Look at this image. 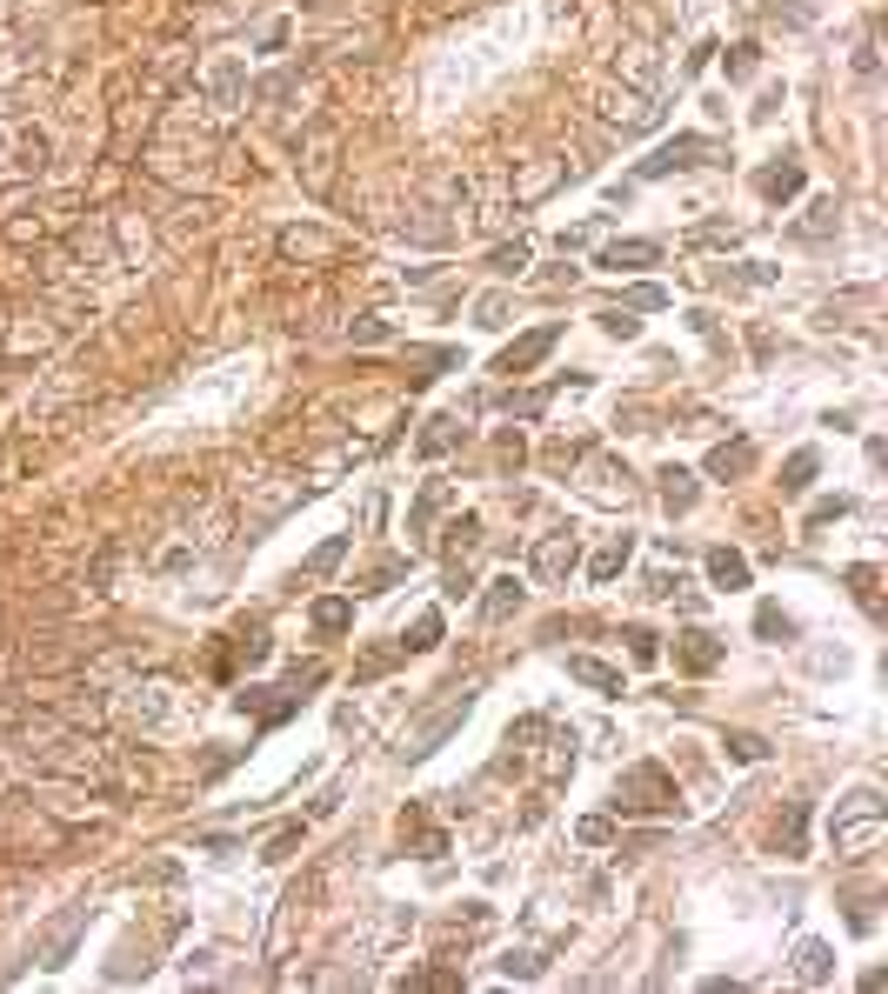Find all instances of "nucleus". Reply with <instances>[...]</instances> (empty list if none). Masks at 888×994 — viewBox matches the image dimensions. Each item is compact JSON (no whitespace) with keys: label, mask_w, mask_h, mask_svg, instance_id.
Wrapping results in <instances>:
<instances>
[{"label":"nucleus","mask_w":888,"mask_h":994,"mask_svg":"<svg viewBox=\"0 0 888 994\" xmlns=\"http://www.w3.org/2000/svg\"><path fill=\"white\" fill-rule=\"evenodd\" d=\"M608 807H615V814H668V821H682V814H688L662 761H634V768L615 781V801H608Z\"/></svg>","instance_id":"f257e3e1"},{"label":"nucleus","mask_w":888,"mask_h":994,"mask_svg":"<svg viewBox=\"0 0 888 994\" xmlns=\"http://www.w3.org/2000/svg\"><path fill=\"white\" fill-rule=\"evenodd\" d=\"M881 827H888V801H881L875 788H855V794L835 801L829 835H835L842 855H855V848H875V841H881Z\"/></svg>","instance_id":"f03ea898"},{"label":"nucleus","mask_w":888,"mask_h":994,"mask_svg":"<svg viewBox=\"0 0 888 994\" xmlns=\"http://www.w3.org/2000/svg\"><path fill=\"white\" fill-rule=\"evenodd\" d=\"M708 154H715V140L708 134H675L668 147H655L649 160H641V181H668V174H695V168H708Z\"/></svg>","instance_id":"7ed1b4c3"},{"label":"nucleus","mask_w":888,"mask_h":994,"mask_svg":"<svg viewBox=\"0 0 888 994\" xmlns=\"http://www.w3.org/2000/svg\"><path fill=\"white\" fill-rule=\"evenodd\" d=\"M528 567H535V581H548V588H561L569 574L582 567V541H575V528H548L541 541H535V554H528Z\"/></svg>","instance_id":"20e7f679"},{"label":"nucleus","mask_w":888,"mask_h":994,"mask_svg":"<svg viewBox=\"0 0 888 994\" xmlns=\"http://www.w3.org/2000/svg\"><path fill=\"white\" fill-rule=\"evenodd\" d=\"M554 341H561V320H541V327H528V335H515L502 354H495V374H535L548 354H554Z\"/></svg>","instance_id":"39448f33"},{"label":"nucleus","mask_w":888,"mask_h":994,"mask_svg":"<svg viewBox=\"0 0 888 994\" xmlns=\"http://www.w3.org/2000/svg\"><path fill=\"white\" fill-rule=\"evenodd\" d=\"M301 701H307L301 688H255V681L234 694V708H240V714H255V727H261V734H268V727H281V721H294V714H301Z\"/></svg>","instance_id":"423d86ee"},{"label":"nucleus","mask_w":888,"mask_h":994,"mask_svg":"<svg viewBox=\"0 0 888 994\" xmlns=\"http://www.w3.org/2000/svg\"><path fill=\"white\" fill-rule=\"evenodd\" d=\"M468 708H474V688H461V694H454V701H448V708H441V714H435L428 727H421V734H408V748H401V761H428V755L441 748V741H448V734H454V727L468 721Z\"/></svg>","instance_id":"0eeeda50"},{"label":"nucleus","mask_w":888,"mask_h":994,"mask_svg":"<svg viewBox=\"0 0 888 994\" xmlns=\"http://www.w3.org/2000/svg\"><path fill=\"white\" fill-rule=\"evenodd\" d=\"M721 660H729V641H721V634H708V628L675 634V668L682 675H715Z\"/></svg>","instance_id":"6e6552de"},{"label":"nucleus","mask_w":888,"mask_h":994,"mask_svg":"<svg viewBox=\"0 0 888 994\" xmlns=\"http://www.w3.org/2000/svg\"><path fill=\"white\" fill-rule=\"evenodd\" d=\"M801 188H809V168H801L795 154H782V160H768V168L755 174V194L762 201H795Z\"/></svg>","instance_id":"1a4fd4ad"},{"label":"nucleus","mask_w":888,"mask_h":994,"mask_svg":"<svg viewBox=\"0 0 888 994\" xmlns=\"http://www.w3.org/2000/svg\"><path fill=\"white\" fill-rule=\"evenodd\" d=\"M795 981H801V987H829V981H835V948L816 941V935L795 941Z\"/></svg>","instance_id":"9d476101"},{"label":"nucleus","mask_w":888,"mask_h":994,"mask_svg":"<svg viewBox=\"0 0 888 994\" xmlns=\"http://www.w3.org/2000/svg\"><path fill=\"white\" fill-rule=\"evenodd\" d=\"M602 114H608V121H615L621 134H641V127H655V108L641 101L634 88H621V94L608 88V94H602Z\"/></svg>","instance_id":"9b49d317"},{"label":"nucleus","mask_w":888,"mask_h":994,"mask_svg":"<svg viewBox=\"0 0 888 994\" xmlns=\"http://www.w3.org/2000/svg\"><path fill=\"white\" fill-rule=\"evenodd\" d=\"M521 601H528V581H521V574H495L488 595H481V621H508Z\"/></svg>","instance_id":"f8f14e48"},{"label":"nucleus","mask_w":888,"mask_h":994,"mask_svg":"<svg viewBox=\"0 0 888 994\" xmlns=\"http://www.w3.org/2000/svg\"><path fill=\"white\" fill-rule=\"evenodd\" d=\"M655 261H662V240H608L595 268L621 274V268H655Z\"/></svg>","instance_id":"ddd939ff"},{"label":"nucleus","mask_w":888,"mask_h":994,"mask_svg":"<svg viewBox=\"0 0 888 994\" xmlns=\"http://www.w3.org/2000/svg\"><path fill=\"white\" fill-rule=\"evenodd\" d=\"M307 628H314L321 641H335V634H348V628H355V601H348V595H321V601L307 608Z\"/></svg>","instance_id":"4468645a"},{"label":"nucleus","mask_w":888,"mask_h":994,"mask_svg":"<svg viewBox=\"0 0 888 994\" xmlns=\"http://www.w3.org/2000/svg\"><path fill=\"white\" fill-rule=\"evenodd\" d=\"M301 181H307V194H328V181H335V134H314V140H307Z\"/></svg>","instance_id":"2eb2a0df"},{"label":"nucleus","mask_w":888,"mask_h":994,"mask_svg":"<svg viewBox=\"0 0 888 994\" xmlns=\"http://www.w3.org/2000/svg\"><path fill=\"white\" fill-rule=\"evenodd\" d=\"M708 581H715L721 595L749 588V554H735V547H708Z\"/></svg>","instance_id":"dca6fc26"},{"label":"nucleus","mask_w":888,"mask_h":994,"mask_svg":"<svg viewBox=\"0 0 888 994\" xmlns=\"http://www.w3.org/2000/svg\"><path fill=\"white\" fill-rule=\"evenodd\" d=\"M655 481H662V508H668V515H688V508L701 501V487H695V474H688V467H675V461H668V467H662Z\"/></svg>","instance_id":"f3484780"},{"label":"nucleus","mask_w":888,"mask_h":994,"mask_svg":"<svg viewBox=\"0 0 888 994\" xmlns=\"http://www.w3.org/2000/svg\"><path fill=\"white\" fill-rule=\"evenodd\" d=\"M569 675L582 688H595V694H621V668H608V660H595V654H569Z\"/></svg>","instance_id":"a211bd4d"},{"label":"nucleus","mask_w":888,"mask_h":994,"mask_svg":"<svg viewBox=\"0 0 888 994\" xmlns=\"http://www.w3.org/2000/svg\"><path fill=\"white\" fill-rule=\"evenodd\" d=\"M628 554H634V534H608V541H602V554L588 561V581H595V588H602V581H615V574L628 567Z\"/></svg>","instance_id":"6ab92c4d"},{"label":"nucleus","mask_w":888,"mask_h":994,"mask_svg":"<svg viewBox=\"0 0 888 994\" xmlns=\"http://www.w3.org/2000/svg\"><path fill=\"white\" fill-rule=\"evenodd\" d=\"M816 467H822L816 448H795V454H788V467H782V494H788V501H801V494L816 487Z\"/></svg>","instance_id":"aec40b11"},{"label":"nucleus","mask_w":888,"mask_h":994,"mask_svg":"<svg viewBox=\"0 0 888 994\" xmlns=\"http://www.w3.org/2000/svg\"><path fill=\"white\" fill-rule=\"evenodd\" d=\"M240 80H248V67H240V54L214 60V74H207V94H214V108H234V101H240Z\"/></svg>","instance_id":"412c9836"},{"label":"nucleus","mask_w":888,"mask_h":994,"mask_svg":"<svg viewBox=\"0 0 888 994\" xmlns=\"http://www.w3.org/2000/svg\"><path fill=\"white\" fill-rule=\"evenodd\" d=\"M755 467V441H721L715 454H708V474L715 481H735V474H749Z\"/></svg>","instance_id":"4be33fe9"},{"label":"nucleus","mask_w":888,"mask_h":994,"mask_svg":"<svg viewBox=\"0 0 888 994\" xmlns=\"http://www.w3.org/2000/svg\"><path fill=\"white\" fill-rule=\"evenodd\" d=\"M80 928H88V907H74V915L54 928V941L41 948V968H67V955H74V941H80Z\"/></svg>","instance_id":"5701e85b"},{"label":"nucleus","mask_w":888,"mask_h":994,"mask_svg":"<svg viewBox=\"0 0 888 994\" xmlns=\"http://www.w3.org/2000/svg\"><path fill=\"white\" fill-rule=\"evenodd\" d=\"M401 835H415L421 861H441V855H448V835H441V827H428V814H421V807H408V814H401Z\"/></svg>","instance_id":"b1692460"},{"label":"nucleus","mask_w":888,"mask_h":994,"mask_svg":"<svg viewBox=\"0 0 888 994\" xmlns=\"http://www.w3.org/2000/svg\"><path fill=\"white\" fill-rule=\"evenodd\" d=\"M801 827H809V807H801V801H788V814L775 821V848H782L788 861H801V855H809V841H801Z\"/></svg>","instance_id":"393cba45"},{"label":"nucleus","mask_w":888,"mask_h":994,"mask_svg":"<svg viewBox=\"0 0 888 994\" xmlns=\"http://www.w3.org/2000/svg\"><path fill=\"white\" fill-rule=\"evenodd\" d=\"M335 234H321V227H288L281 234V255H294V261H307V255H335Z\"/></svg>","instance_id":"a878e982"},{"label":"nucleus","mask_w":888,"mask_h":994,"mask_svg":"<svg viewBox=\"0 0 888 994\" xmlns=\"http://www.w3.org/2000/svg\"><path fill=\"white\" fill-rule=\"evenodd\" d=\"M435 647H441V608H421L415 628L401 634V654H435Z\"/></svg>","instance_id":"bb28decb"},{"label":"nucleus","mask_w":888,"mask_h":994,"mask_svg":"<svg viewBox=\"0 0 888 994\" xmlns=\"http://www.w3.org/2000/svg\"><path fill=\"white\" fill-rule=\"evenodd\" d=\"M348 561V534H328V541H321L307 561H301V574H307V581H321V574H335Z\"/></svg>","instance_id":"cd10ccee"},{"label":"nucleus","mask_w":888,"mask_h":994,"mask_svg":"<svg viewBox=\"0 0 888 994\" xmlns=\"http://www.w3.org/2000/svg\"><path fill=\"white\" fill-rule=\"evenodd\" d=\"M441 501H448V487H441V481H428V487H421V501L408 508V534H415V541H428V521H435V508H441Z\"/></svg>","instance_id":"c85d7f7f"},{"label":"nucleus","mask_w":888,"mask_h":994,"mask_svg":"<svg viewBox=\"0 0 888 994\" xmlns=\"http://www.w3.org/2000/svg\"><path fill=\"white\" fill-rule=\"evenodd\" d=\"M401 574H408V561H394V554H387V561H374V567L361 574V581H355V595H387V588L401 581Z\"/></svg>","instance_id":"c756f323"},{"label":"nucleus","mask_w":888,"mask_h":994,"mask_svg":"<svg viewBox=\"0 0 888 994\" xmlns=\"http://www.w3.org/2000/svg\"><path fill=\"white\" fill-rule=\"evenodd\" d=\"M755 634H762V641H795V614H782L775 601H762V608H755Z\"/></svg>","instance_id":"7c9ffc66"},{"label":"nucleus","mask_w":888,"mask_h":994,"mask_svg":"<svg viewBox=\"0 0 888 994\" xmlns=\"http://www.w3.org/2000/svg\"><path fill=\"white\" fill-rule=\"evenodd\" d=\"M454 441H461V421H454V414H435L428 434H421V454H448Z\"/></svg>","instance_id":"2f4dec72"},{"label":"nucleus","mask_w":888,"mask_h":994,"mask_svg":"<svg viewBox=\"0 0 888 994\" xmlns=\"http://www.w3.org/2000/svg\"><path fill=\"white\" fill-rule=\"evenodd\" d=\"M595 494H602V501H615V494L628 501V467L621 461H595Z\"/></svg>","instance_id":"473e14b6"},{"label":"nucleus","mask_w":888,"mask_h":994,"mask_svg":"<svg viewBox=\"0 0 888 994\" xmlns=\"http://www.w3.org/2000/svg\"><path fill=\"white\" fill-rule=\"evenodd\" d=\"M541 968H548V961H541L535 948H508V955H502V974H508V981H535Z\"/></svg>","instance_id":"72a5a7b5"},{"label":"nucleus","mask_w":888,"mask_h":994,"mask_svg":"<svg viewBox=\"0 0 888 994\" xmlns=\"http://www.w3.org/2000/svg\"><path fill=\"white\" fill-rule=\"evenodd\" d=\"M394 660H408V654H401V647H374V654L361 660V668H355V681H381V675L394 668Z\"/></svg>","instance_id":"f704fd0d"},{"label":"nucleus","mask_w":888,"mask_h":994,"mask_svg":"<svg viewBox=\"0 0 888 994\" xmlns=\"http://www.w3.org/2000/svg\"><path fill=\"white\" fill-rule=\"evenodd\" d=\"M602 335H608V341H634V335H641V320H634L628 307H615V314H602Z\"/></svg>","instance_id":"c9c22d12"},{"label":"nucleus","mask_w":888,"mask_h":994,"mask_svg":"<svg viewBox=\"0 0 888 994\" xmlns=\"http://www.w3.org/2000/svg\"><path fill=\"white\" fill-rule=\"evenodd\" d=\"M621 301H628V314H649V307H668V294H662L655 281H641V287H628Z\"/></svg>","instance_id":"e433bc0d"},{"label":"nucleus","mask_w":888,"mask_h":994,"mask_svg":"<svg viewBox=\"0 0 888 994\" xmlns=\"http://www.w3.org/2000/svg\"><path fill=\"white\" fill-rule=\"evenodd\" d=\"M729 755L735 761H768V741L762 734H729Z\"/></svg>","instance_id":"4c0bfd02"},{"label":"nucleus","mask_w":888,"mask_h":994,"mask_svg":"<svg viewBox=\"0 0 888 994\" xmlns=\"http://www.w3.org/2000/svg\"><path fill=\"white\" fill-rule=\"evenodd\" d=\"M554 181H561V168H535V174H528V181L515 188V201H541V194H548Z\"/></svg>","instance_id":"58836bf2"},{"label":"nucleus","mask_w":888,"mask_h":994,"mask_svg":"<svg viewBox=\"0 0 888 994\" xmlns=\"http://www.w3.org/2000/svg\"><path fill=\"white\" fill-rule=\"evenodd\" d=\"M488 268H502V274H521V268H528V240H515V247H495V255H488Z\"/></svg>","instance_id":"ea45409f"},{"label":"nucleus","mask_w":888,"mask_h":994,"mask_svg":"<svg viewBox=\"0 0 888 994\" xmlns=\"http://www.w3.org/2000/svg\"><path fill=\"white\" fill-rule=\"evenodd\" d=\"M628 654H634V660H641V668H649V660H655V654H662V641H655V634H649V628H628Z\"/></svg>","instance_id":"a19ab883"},{"label":"nucleus","mask_w":888,"mask_h":994,"mask_svg":"<svg viewBox=\"0 0 888 994\" xmlns=\"http://www.w3.org/2000/svg\"><path fill=\"white\" fill-rule=\"evenodd\" d=\"M755 54H762L755 41H742V47H729V80H749V74H755Z\"/></svg>","instance_id":"79ce46f5"},{"label":"nucleus","mask_w":888,"mask_h":994,"mask_svg":"<svg viewBox=\"0 0 888 994\" xmlns=\"http://www.w3.org/2000/svg\"><path fill=\"white\" fill-rule=\"evenodd\" d=\"M294 848H301V821H294V827H281V835L268 841V855H261V861H288Z\"/></svg>","instance_id":"37998d69"},{"label":"nucleus","mask_w":888,"mask_h":994,"mask_svg":"<svg viewBox=\"0 0 888 994\" xmlns=\"http://www.w3.org/2000/svg\"><path fill=\"white\" fill-rule=\"evenodd\" d=\"M675 588H682V574H668V567H655L649 581H641V595H655V601H668Z\"/></svg>","instance_id":"c03bdc74"},{"label":"nucleus","mask_w":888,"mask_h":994,"mask_svg":"<svg viewBox=\"0 0 888 994\" xmlns=\"http://www.w3.org/2000/svg\"><path fill=\"white\" fill-rule=\"evenodd\" d=\"M575 835H582V841H595V848H602V841H615V827H608V821H602V814H588V821H582V827H575Z\"/></svg>","instance_id":"a18cd8bd"},{"label":"nucleus","mask_w":888,"mask_h":994,"mask_svg":"<svg viewBox=\"0 0 888 994\" xmlns=\"http://www.w3.org/2000/svg\"><path fill=\"white\" fill-rule=\"evenodd\" d=\"M502 314H508V301H502V294H488V301L474 307V320H481V327H502Z\"/></svg>","instance_id":"49530a36"},{"label":"nucleus","mask_w":888,"mask_h":994,"mask_svg":"<svg viewBox=\"0 0 888 994\" xmlns=\"http://www.w3.org/2000/svg\"><path fill=\"white\" fill-rule=\"evenodd\" d=\"M848 515V501H842V494H835V501H822L816 515H809V528H829V521H842Z\"/></svg>","instance_id":"de8ad7c7"},{"label":"nucleus","mask_w":888,"mask_h":994,"mask_svg":"<svg viewBox=\"0 0 888 994\" xmlns=\"http://www.w3.org/2000/svg\"><path fill=\"white\" fill-rule=\"evenodd\" d=\"M348 335H355V341H381V335H387V327H381V320H374V314H361V320H355V327H348Z\"/></svg>","instance_id":"09e8293b"},{"label":"nucleus","mask_w":888,"mask_h":994,"mask_svg":"<svg viewBox=\"0 0 888 994\" xmlns=\"http://www.w3.org/2000/svg\"><path fill=\"white\" fill-rule=\"evenodd\" d=\"M8 160H14V154H8V134H0V168H8Z\"/></svg>","instance_id":"8fccbe9b"}]
</instances>
